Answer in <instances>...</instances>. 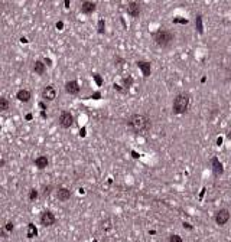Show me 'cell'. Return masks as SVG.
I'll return each mask as SVG.
<instances>
[{
  "instance_id": "1",
  "label": "cell",
  "mask_w": 231,
  "mask_h": 242,
  "mask_svg": "<svg viewBox=\"0 0 231 242\" xmlns=\"http://www.w3.org/2000/svg\"><path fill=\"white\" fill-rule=\"evenodd\" d=\"M129 127L136 133H140V131H144V130L149 128V125H150V121L146 115L143 114H133L132 117L129 118L127 121Z\"/></svg>"
},
{
  "instance_id": "2",
  "label": "cell",
  "mask_w": 231,
  "mask_h": 242,
  "mask_svg": "<svg viewBox=\"0 0 231 242\" xmlns=\"http://www.w3.org/2000/svg\"><path fill=\"white\" fill-rule=\"evenodd\" d=\"M173 39H175V35H173L170 30H168V29H159V30H156V32L153 33L155 43L158 45V46H160V48H166V46H169V45L173 42Z\"/></svg>"
},
{
  "instance_id": "3",
  "label": "cell",
  "mask_w": 231,
  "mask_h": 242,
  "mask_svg": "<svg viewBox=\"0 0 231 242\" xmlns=\"http://www.w3.org/2000/svg\"><path fill=\"white\" fill-rule=\"evenodd\" d=\"M189 104H191V98L188 94H179V95H176L175 99H173V113L176 114H182L189 108Z\"/></svg>"
},
{
  "instance_id": "4",
  "label": "cell",
  "mask_w": 231,
  "mask_h": 242,
  "mask_svg": "<svg viewBox=\"0 0 231 242\" xmlns=\"http://www.w3.org/2000/svg\"><path fill=\"white\" fill-rule=\"evenodd\" d=\"M59 124L62 125L64 128H70L71 125L74 124L72 114L68 113V111H62V113L59 114Z\"/></svg>"
},
{
  "instance_id": "5",
  "label": "cell",
  "mask_w": 231,
  "mask_h": 242,
  "mask_svg": "<svg viewBox=\"0 0 231 242\" xmlns=\"http://www.w3.org/2000/svg\"><path fill=\"white\" fill-rule=\"evenodd\" d=\"M230 220V212L227 209H221L215 213V222L218 225H225Z\"/></svg>"
},
{
  "instance_id": "6",
  "label": "cell",
  "mask_w": 231,
  "mask_h": 242,
  "mask_svg": "<svg viewBox=\"0 0 231 242\" xmlns=\"http://www.w3.org/2000/svg\"><path fill=\"white\" fill-rule=\"evenodd\" d=\"M42 98H44L45 101H54V99L56 98V91H55V88H54L52 85L45 87V88L42 89Z\"/></svg>"
},
{
  "instance_id": "7",
  "label": "cell",
  "mask_w": 231,
  "mask_h": 242,
  "mask_svg": "<svg viewBox=\"0 0 231 242\" xmlns=\"http://www.w3.org/2000/svg\"><path fill=\"white\" fill-rule=\"evenodd\" d=\"M127 15L132 17H139L140 15V4L136 2H130L127 4Z\"/></svg>"
},
{
  "instance_id": "8",
  "label": "cell",
  "mask_w": 231,
  "mask_h": 242,
  "mask_svg": "<svg viewBox=\"0 0 231 242\" xmlns=\"http://www.w3.org/2000/svg\"><path fill=\"white\" fill-rule=\"evenodd\" d=\"M40 222H42V225H45V226H51V225L55 224V216H54L49 210H46V212H44L40 215Z\"/></svg>"
},
{
  "instance_id": "9",
  "label": "cell",
  "mask_w": 231,
  "mask_h": 242,
  "mask_svg": "<svg viewBox=\"0 0 231 242\" xmlns=\"http://www.w3.org/2000/svg\"><path fill=\"white\" fill-rule=\"evenodd\" d=\"M96 10V3L94 2H84L82 6H81V12L84 13V15H91L92 12Z\"/></svg>"
},
{
  "instance_id": "10",
  "label": "cell",
  "mask_w": 231,
  "mask_h": 242,
  "mask_svg": "<svg viewBox=\"0 0 231 242\" xmlns=\"http://www.w3.org/2000/svg\"><path fill=\"white\" fill-rule=\"evenodd\" d=\"M65 89H66V92H68V94H72V95L78 94V92H80V87H78V82H77V81H70V82H66Z\"/></svg>"
},
{
  "instance_id": "11",
  "label": "cell",
  "mask_w": 231,
  "mask_h": 242,
  "mask_svg": "<svg viewBox=\"0 0 231 242\" xmlns=\"http://www.w3.org/2000/svg\"><path fill=\"white\" fill-rule=\"evenodd\" d=\"M45 63L42 61H36V62L33 63V72L38 73V75H44L45 73Z\"/></svg>"
},
{
  "instance_id": "12",
  "label": "cell",
  "mask_w": 231,
  "mask_h": 242,
  "mask_svg": "<svg viewBox=\"0 0 231 242\" xmlns=\"http://www.w3.org/2000/svg\"><path fill=\"white\" fill-rule=\"evenodd\" d=\"M71 198V192L68 190V189H65V187H61L58 190V199L61 202H65V200H68V199Z\"/></svg>"
},
{
  "instance_id": "13",
  "label": "cell",
  "mask_w": 231,
  "mask_h": 242,
  "mask_svg": "<svg viewBox=\"0 0 231 242\" xmlns=\"http://www.w3.org/2000/svg\"><path fill=\"white\" fill-rule=\"evenodd\" d=\"M18 99L19 101H22V103H28L30 99V92L28 91V89H20V91L18 92Z\"/></svg>"
},
{
  "instance_id": "14",
  "label": "cell",
  "mask_w": 231,
  "mask_h": 242,
  "mask_svg": "<svg viewBox=\"0 0 231 242\" xmlns=\"http://www.w3.org/2000/svg\"><path fill=\"white\" fill-rule=\"evenodd\" d=\"M137 66H139L140 69L143 71V75L144 77H149L150 75V63H147V62H137Z\"/></svg>"
},
{
  "instance_id": "15",
  "label": "cell",
  "mask_w": 231,
  "mask_h": 242,
  "mask_svg": "<svg viewBox=\"0 0 231 242\" xmlns=\"http://www.w3.org/2000/svg\"><path fill=\"white\" fill-rule=\"evenodd\" d=\"M35 164H36L38 169H45L46 166H48V159L45 157V156H40L35 160Z\"/></svg>"
},
{
  "instance_id": "16",
  "label": "cell",
  "mask_w": 231,
  "mask_h": 242,
  "mask_svg": "<svg viewBox=\"0 0 231 242\" xmlns=\"http://www.w3.org/2000/svg\"><path fill=\"white\" fill-rule=\"evenodd\" d=\"M36 234H38L36 228L32 224H29V226H28V238H33V236H36Z\"/></svg>"
},
{
  "instance_id": "17",
  "label": "cell",
  "mask_w": 231,
  "mask_h": 242,
  "mask_svg": "<svg viewBox=\"0 0 231 242\" xmlns=\"http://www.w3.org/2000/svg\"><path fill=\"white\" fill-rule=\"evenodd\" d=\"M212 164H214V170H215L217 174L223 172V166H221V163L217 160V159H212Z\"/></svg>"
},
{
  "instance_id": "18",
  "label": "cell",
  "mask_w": 231,
  "mask_h": 242,
  "mask_svg": "<svg viewBox=\"0 0 231 242\" xmlns=\"http://www.w3.org/2000/svg\"><path fill=\"white\" fill-rule=\"evenodd\" d=\"M0 110L2 111H7L9 110V103L6 98H0Z\"/></svg>"
},
{
  "instance_id": "19",
  "label": "cell",
  "mask_w": 231,
  "mask_h": 242,
  "mask_svg": "<svg viewBox=\"0 0 231 242\" xmlns=\"http://www.w3.org/2000/svg\"><path fill=\"white\" fill-rule=\"evenodd\" d=\"M170 242H182V239H181L179 235H172L170 236Z\"/></svg>"
},
{
  "instance_id": "20",
  "label": "cell",
  "mask_w": 231,
  "mask_h": 242,
  "mask_svg": "<svg viewBox=\"0 0 231 242\" xmlns=\"http://www.w3.org/2000/svg\"><path fill=\"white\" fill-rule=\"evenodd\" d=\"M98 32L100 33L104 32V20H100V22H98Z\"/></svg>"
},
{
  "instance_id": "21",
  "label": "cell",
  "mask_w": 231,
  "mask_h": 242,
  "mask_svg": "<svg viewBox=\"0 0 231 242\" xmlns=\"http://www.w3.org/2000/svg\"><path fill=\"white\" fill-rule=\"evenodd\" d=\"M36 196H38L36 190H32V192H30V199H36Z\"/></svg>"
},
{
  "instance_id": "22",
  "label": "cell",
  "mask_w": 231,
  "mask_h": 242,
  "mask_svg": "<svg viewBox=\"0 0 231 242\" xmlns=\"http://www.w3.org/2000/svg\"><path fill=\"white\" fill-rule=\"evenodd\" d=\"M96 81H97V82H98V84H101V78H100L98 75H96Z\"/></svg>"
}]
</instances>
